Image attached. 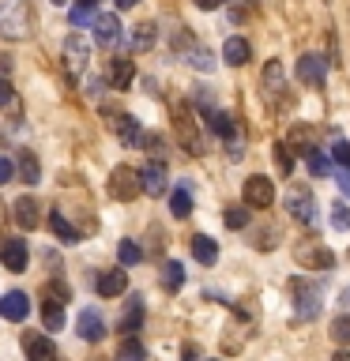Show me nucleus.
Returning a JSON list of instances; mask_svg holds the SVG:
<instances>
[{"label":"nucleus","instance_id":"cd10ccee","mask_svg":"<svg viewBox=\"0 0 350 361\" xmlns=\"http://www.w3.org/2000/svg\"><path fill=\"white\" fill-rule=\"evenodd\" d=\"M155 38H158L155 23H140V27L132 30V49H135V53H147V49L155 45Z\"/></svg>","mask_w":350,"mask_h":361},{"label":"nucleus","instance_id":"aec40b11","mask_svg":"<svg viewBox=\"0 0 350 361\" xmlns=\"http://www.w3.org/2000/svg\"><path fill=\"white\" fill-rule=\"evenodd\" d=\"M4 316H8L11 324H23V320H27V316H30V298H27V293H23V290H11L8 298H4Z\"/></svg>","mask_w":350,"mask_h":361},{"label":"nucleus","instance_id":"a18cd8bd","mask_svg":"<svg viewBox=\"0 0 350 361\" xmlns=\"http://www.w3.org/2000/svg\"><path fill=\"white\" fill-rule=\"evenodd\" d=\"M271 245H275V230H264V233H260V241H256V248H264V252H267Z\"/></svg>","mask_w":350,"mask_h":361},{"label":"nucleus","instance_id":"412c9836","mask_svg":"<svg viewBox=\"0 0 350 361\" xmlns=\"http://www.w3.org/2000/svg\"><path fill=\"white\" fill-rule=\"evenodd\" d=\"M192 256H196V264L211 267L215 259H219V245H215L207 233H196V237H192Z\"/></svg>","mask_w":350,"mask_h":361},{"label":"nucleus","instance_id":"c9c22d12","mask_svg":"<svg viewBox=\"0 0 350 361\" xmlns=\"http://www.w3.org/2000/svg\"><path fill=\"white\" fill-rule=\"evenodd\" d=\"M332 338L339 346H350V316H335L332 320Z\"/></svg>","mask_w":350,"mask_h":361},{"label":"nucleus","instance_id":"7c9ffc66","mask_svg":"<svg viewBox=\"0 0 350 361\" xmlns=\"http://www.w3.org/2000/svg\"><path fill=\"white\" fill-rule=\"evenodd\" d=\"M271 158H275L279 173L290 177V169H294V147L290 143H275V147H271Z\"/></svg>","mask_w":350,"mask_h":361},{"label":"nucleus","instance_id":"c85d7f7f","mask_svg":"<svg viewBox=\"0 0 350 361\" xmlns=\"http://www.w3.org/2000/svg\"><path fill=\"white\" fill-rule=\"evenodd\" d=\"M140 324H143V301L132 298L128 312L121 316V331H124V335H135V331H140Z\"/></svg>","mask_w":350,"mask_h":361},{"label":"nucleus","instance_id":"79ce46f5","mask_svg":"<svg viewBox=\"0 0 350 361\" xmlns=\"http://www.w3.org/2000/svg\"><path fill=\"white\" fill-rule=\"evenodd\" d=\"M11 102H16V87L8 79H0V106H11Z\"/></svg>","mask_w":350,"mask_h":361},{"label":"nucleus","instance_id":"6e6d98bb","mask_svg":"<svg viewBox=\"0 0 350 361\" xmlns=\"http://www.w3.org/2000/svg\"><path fill=\"white\" fill-rule=\"evenodd\" d=\"M53 4H64V0H53Z\"/></svg>","mask_w":350,"mask_h":361},{"label":"nucleus","instance_id":"dca6fc26","mask_svg":"<svg viewBox=\"0 0 350 361\" xmlns=\"http://www.w3.org/2000/svg\"><path fill=\"white\" fill-rule=\"evenodd\" d=\"M95 290L102 298H121V293L128 290V271H102L95 279Z\"/></svg>","mask_w":350,"mask_h":361},{"label":"nucleus","instance_id":"f704fd0d","mask_svg":"<svg viewBox=\"0 0 350 361\" xmlns=\"http://www.w3.org/2000/svg\"><path fill=\"white\" fill-rule=\"evenodd\" d=\"M117 259H121L124 267H132V264H140V259H143V248L135 245V241H121L117 245Z\"/></svg>","mask_w":350,"mask_h":361},{"label":"nucleus","instance_id":"7ed1b4c3","mask_svg":"<svg viewBox=\"0 0 350 361\" xmlns=\"http://www.w3.org/2000/svg\"><path fill=\"white\" fill-rule=\"evenodd\" d=\"M290 290H294V305H298V320H316V316H320V298H324L320 282L294 279Z\"/></svg>","mask_w":350,"mask_h":361},{"label":"nucleus","instance_id":"4c0bfd02","mask_svg":"<svg viewBox=\"0 0 350 361\" xmlns=\"http://www.w3.org/2000/svg\"><path fill=\"white\" fill-rule=\"evenodd\" d=\"M332 226H335V230H350V207H346V203H332Z\"/></svg>","mask_w":350,"mask_h":361},{"label":"nucleus","instance_id":"ddd939ff","mask_svg":"<svg viewBox=\"0 0 350 361\" xmlns=\"http://www.w3.org/2000/svg\"><path fill=\"white\" fill-rule=\"evenodd\" d=\"M143 192L147 196H166V188H169V177H166V166H162V158H155V162H147L143 169Z\"/></svg>","mask_w":350,"mask_h":361},{"label":"nucleus","instance_id":"20e7f679","mask_svg":"<svg viewBox=\"0 0 350 361\" xmlns=\"http://www.w3.org/2000/svg\"><path fill=\"white\" fill-rule=\"evenodd\" d=\"M286 211H290L301 226H309V230H313L316 222H320V211H316V196L309 192V185H294V188L286 192Z\"/></svg>","mask_w":350,"mask_h":361},{"label":"nucleus","instance_id":"393cba45","mask_svg":"<svg viewBox=\"0 0 350 361\" xmlns=\"http://www.w3.org/2000/svg\"><path fill=\"white\" fill-rule=\"evenodd\" d=\"M49 230H53L56 237H61L64 245H76V241H79V230H76V226L64 219L61 211H53V214H49Z\"/></svg>","mask_w":350,"mask_h":361},{"label":"nucleus","instance_id":"2f4dec72","mask_svg":"<svg viewBox=\"0 0 350 361\" xmlns=\"http://www.w3.org/2000/svg\"><path fill=\"white\" fill-rule=\"evenodd\" d=\"M264 90H267V94L282 90V64L279 61H267L264 64Z\"/></svg>","mask_w":350,"mask_h":361},{"label":"nucleus","instance_id":"6e6552de","mask_svg":"<svg viewBox=\"0 0 350 361\" xmlns=\"http://www.w3.org/2000/svg\"><path fill=\"white\" fill-rule=\"evenodd\" d=\"M298 79L305 87H316L320 90L324 83H327V61L320 53H301L298 56Z\"/></svg>","mask_w":350,"mask_h":361},{"label":"nucleus","instance_id":"f257e3e1","mask_svg":"<svg viewBox=\"0 0 350 361\" xmlns=\"http://www.w3.org/2000/svg\"><path fill=\"white\" fill-rule=\"evenodd\" d=\"M174 132H177V143L185 147L188 154H207V143H203V135H200V124L196 117L188 113V106H177L174 109Z\"/></svg>","mask_w":350,"mask_h":361},{"label":"nucleus","instance_id":"09e8293b","mask_svg":"<svg viewBox=\"0 0 350 361\" xmlns=\"http://www.w3.org/2000/svg\"><path fill=\"white\" fill-rule=\"evenodd\" d=\"M219 4H222V0H196V8H203V11H215Z\"/></svg>","mask_w":350,"mask_h":361},{"label":"nucleus","instance_id":"f3484780","mask_svg":"<svg viewBox=\"0 0 350 361\" xmlns=\"http://www.w3.org/2000/svg\"><path fill=\"white\" fill-rule=\"evenodd\" d=\"M90 30H95V42L106 45V49H113V45L121 42V19L117 16H98Z\"/></svg>","mask_w":350,"mask_h":361},{"label":"nucleus","instance_id":"c756f323","mask_svg":"<svg viewBox=\"0 0 350 361\" xmlns=\"http://www.w3.org/2000/svg\"><path fill=\"white\" fill-rule=\"evenodd\" d=\"M42 320H45V331H61V327H64V305L45 301L42 305Z\"/></svg>","mask_w":350,"mask_h":361},{"label":"nucleus","instance_id":"603ef678","mask_svg":"<svg viewBox=\"0 0 350 361\" xmlns=\"http://www.w3.org/2000/svg\"><path fill=\"white\" fill-rule=\"evenodd\" d=\"M339 301H343V309H350V286L343 290V298H339Z\"/></svg>","mask_w":350,"mask_h":361},{"label":"nucleus","instance_id":"4468645a","mask_svg":"<svg viewBox=\"0 0 350 361\" xmlns=\"http://www.w3.org/2000/svg\"><path fill=\"white\" fill-rule=\"evenodd\" d=\"M38 200L34 196H19L16 200V207H11V219H16L23 230H38V222H42V214H38Z\"/></svg>","mask_w":350,"mask_h":361},{"label":"nucleus","instance_id":"5701e85b","mask_svg":"<svg viewBox=\"0 0 350 361\" xmlns=\"http://www.w3.org/2000/svg\"><path fill=\"white\" fill-rule=\"evenodd\" d=\"M203 113H207V124H211L215 135H222V140H234L237 135V124H234L230 113H219V109H203Z\"/></svg>","mask_w":350,"mask_h":361},{"label":"nucleus","instance_id":"bb28decb","mask_svg":"<svg viewBox=\"0 0 350 361\" xmlns=\"http://www.w3.org/2000/svg\"><path fill=\"white\" fill-rule=\"evenodd\" d=\"M162 286L169 293H177L181 286H185V267H181L177 259H166V264H162Z\"/></svg>","mask_w":350,"mask_h":361},{"label":"nucleus","instance_id":"864d4df0","mask_svg":"<svg viewBox=\"0 0 350 361\" xmlns=\"http://www.w3.org/2000/svg\"><path fill=\"white\" fill-rule=\"evenodd\" d=\"M0 222H4V203H0Z\"/></svg>","mask_w":350,"mask_h":361},{"label":"nucleus","instance_id":"ea45409f","mask_svg":"<svg viewBox=\"0 0 350 361\" xmlns=\"http://www.w3.org/2000/svg\"><path fill=\"white\" fill-rule=\"evenodd\" d=\"M332 158H335L339 166H350V143H346V140H339V143L332 147Z\"/></svg>","mask_w":350,"mask_h":361},{"label":"nucleus","instance_id":"1a4fd4ad","mask_svg":"<svg viewBox=\"0 0 350 361\" xmlns=\"http://www.w3.org/2000/svg\"><path fill=\"white\" fill-rule=\"evenodd\" d=\"M245 203L248 207H271L275 203V185H271V177L264 173H253L245 180Z\"/></svg>","mask_w":350,"mask_h":361},{"label":"nucleus","instance_id":"c03bdc74","mask_svg":"<svg viewBox=\"0 0 350 361\" xmlns=\"http://www.w3.org/2000/svg\"><path fill=\"white\" fill-rule=\"evenodd\" d=\"M143 147H147L155 158H162V135H143Z\"/></svg>","mask_w":350,"mask_h":361},{"label":"nucleus","instance_id":"de8ad7c7","mask_svg":"<svg viewBox=\"0 0 350 361\" xmlns=\"http://www.w3.org/2000/svg\"><path fill=\"white\" fill-rule=\"evenodd\" d=\"M8 72H11V56H0V79H8Z\"/></svg>","mask_w":350,"mask_h":361},{"label":"nucleus","instance_id":"a19ab883","mask_svg":"<svg viewBox=\"0 0 350 361\" xmlns=\"http://www.w3.org/2000/svg\"><path fill=\"white\" fill-rule=\"evenodd\" d=\"M11 177H16V162H11V158H0V185H8Z\"/></svg>","mask_w":350,"mask_h":361},{"label":"nucleus","instance_id":"4be33fe9","mask_svg":"<svg viewBox=\"0 0 350 361\" xmlns=\"http://www.w3.org/2000/svg\"><path fill=\"white\" fill-rule=\"evenodd\" d=\"M19 177H23V185H38L42 180V166H38V158H34V151H19Z\"/></svg>","mask_w":350,"mask_h":361},{"label":"nucleus","instance_id":"b1692460","mask_svg":"<svg viewBox=\"0 0 350 361\" xmlns=\"http://www.w3.org/2000/svg\"><path fill=\"white\" fill-rule=\"evenodd\" d=\"M169 211H174V219H188V214H192V188L188 185L174 188V196H169Z\"/></svg>","mask_w":350,"mask_h":361},{"label":"nucleus","instance_id":"58836bf2","mask_svg":"<svg viewBox=\"0 0 350 361\" xmlns=\"http://www.w3.org/2000/svg\"><path fill=\"white\" fill-rule=\"evenodd\" d=\"M45 301L64 305L68 301V286H64V282H45Z\"/></svg>","mask_w":350,"mask_h":361},{"label":"nucleus","instance_id":"39448f33","mask_svg":"<svg viewBox=\"0 0 350 361\" xmlns=\"http://www.w3.org/2000/svg\"><path fill=\"white\" fill-rule=\"evenodd\" d=\"M87 61H90V45L83 34H68L64 38V68H68V75H83L87 72Z\"/></svg>","mask_w":350,"mask_h":361},{"label":"nucleus","instance_id":"e433bc0d","mask_svg":"<svg viewBox=\"0 0 350 361\" xmlns=\"http://www.w3.org/2000/svg\"><path fill=\"white\" fill-rule=\"evenodd\" d=\"M143 357H147V354H143V346L128 335V338H124V346H121V354H117V361H143Z\"/></svg>","mask_w":350,"mask_h":361},{"label":"nucleus","instance_id":"423d86ee","mask_svg":"<svg viewBox=\"0 0 350 361\" xmlns=\"http://www.w3.org/2000/svg\"><path fill=\"white\" fill-rule=\"evenodd\" d=\"M30 27H34V16H30L27 4H19V0L4 11V19H0V34H4V38H27Z\"/></svg>","mask_w":350,"mask_h":361},{"label":"nucleus","instance_id":"9d476101","mask_svg":"<svg viewBox=\"0 0 350 361\" xmlns=\"http://www.w3.org/2000/svg\"><path fill=\"white\" fill-rule=\"evenodd\" d=\"M109 128H113V135H117L124 147L143 143V128H140V121H135L132 113H113V117H109Z\"/></svg>","mask_w":350,"mask_h":361},{"label":"nucleus","instance_id":"0eeeda50","mask_svg":"<svg viewBox=\"0 0 350 361\" xmlns=\"http://www.w3.org/2000/svg\"><path fill=\"white\" fill-rule=\"evenodd\" d=\"M294 259H298L301 267H309V271H332L335 267V252H332V248H324V245H316V241L298 245V248H294Z\"/></svg>","mask_w":350,"mask_h":361},{"label":"nucleus","instance_id":"6ab92c4d","mask_svg":"<svg viewBox=\"0 0 350 361\" xmlns=\"http://www.w3.org/2000/svg\"><path fill=\"white\" fill-rule=\"evenodd\" d=\"M0 259H4V267L8 271H23L27 267V259H30V252H27V241H4V248H0Z\"/></svg>","mask_w":350,"mask_h":361},{"label":"nucleus","instance_id":"a211bd4d","mask_svg":"<svg viewBox=\"0 0 350 361\" xmlns=\"http://www.w3.org/2000/svg\"><path fill=\"white\" fill-rule=\"evenodd\" d=\"M248 56H253V45H248V38H241V34L226 38V45H222V61L230 64V68H241V64H248Z\"/></svg>","mask_w":350,"mask_h":361},{"label":"nucleus","instance_id":"9b49d317","mask_svg":"<svg viewBox=\"0 0 350 361\" xmlns=\"http://www.w3.org/2000/svg\"><path fill=\"white\" fill-rule=\"evenodd\" d=\"M135 79V64L128 61V56H113V61L106 64V83L113 90H128Z\"/></svg>","mask_w":350,"mask_h":361},{"label":"nucleus","instance_id":"f8f14e48","mask_svg":"<svg viewBox=\"0 0 350 361\" xmlns=\"http://www.w3.org/2000/svg\"><path fill=\"white\" fill-rule=\"evenodd\" d=\"M76 331H79V338H87V343H102V338H106V320H102L98 309H83L76 320Z\"/></svg>","mask_w":350,"mask_h":361},{"label":"nucleus","instance_id":"473e14b6","mask_svg":"<svg viewBox=\"0 0 350 361\" xmlns=\"http://www.w3.org/2000/svg\"><path fill=\"white\" fill-rule=\"evenodd\" d=\"M222 219H226V226H230V230H245V226H248V203H245V207H241V203L226 207Z\"/></svg>","mask_w":350,"mask_h":361},{"label":"nucleus","instance_id":"37998d69","mask_svg":"<svg viewBox=\"0 0 350 361\" xmlns=\"http://www.w3.org/2000/svg\"><path fill=\"white\" fill-rule=\"evenodd\" d=\"M335 180H339V192H343V196H350V166H339Z\"/></svg>","mask_w":350,"mask_h":361},{"label":"nucleus","instance_id":"2eb2a0df","mask_svg":"<svg viewBox=\"0 0 350 361\" xmlns=\"http://www.w3.org/2000/svg\"><path fill=\"white\" fill-rule=\"evenodd\" d=\"M23 346H27V357L30 361H56V346H53L49 335L27 331V335H23Z\"/></svg>","mask_w":350,"mask_h":361},{"label":"nucleus","instance_id":"5fc2aeb1","mask_svg":"<svg viewBox=\"0 0 350 361\" xmlns=\"http://www.w3.org/2000/svg\"><path fill=\"white\" fill-rule=\"evenodd\" d=\"M0 312H4V298H0Z\"/></svg>","mask_w":350,"mask_h":361},{"label":"nucleus","instance_id":"49530a36","mask_svg":"<svg viewBox=\"0 0 350 361\" xmlns=\"http://www.w3.org/2000/svg\"><path fill=\"white\" fill-rule=\"evenodd\" d=\"M181 361H200V350L196 346H185V350H181Z\"/></svg>","mask_w":350,"mask_h":361},{"label":"nucleus","instance_id":"72a5a7b5","mask_svg":"<svg viewBox=\"0 0 350 361\" xmlns=\"http://www.w3.org/2000/svg\"><path fill=\"white\" fill-rule=\"evenodd\" d=\"M305 162H309V173H313V177H327V173H332V162H327V154L316 151V147H313V154H305Z\"/></svg>","mask_w":350,"mask_h":361},{"label":"nucleus","instance_id":"3c124183","mask_svg":"<svg viewBox=\"0 0 350 361\" xmlns=\"http://www.w3.org/2000/svg\"><path fill=\"white\" fill-rule=\"evenodd\" d=\"M332 361H350V354H346V350H339V354H332Z\"/></svg>","mask_w":350,"mask_h":361},{"label":"nucleus","instance_id":"8fccbe9b","mask_svg":"<svg viewBox=\"0 0 350 361\" xmlns=\"http://www.w3.org/2000/svg\"><path fill=\"white\" fill-rule=\"evenodd\" d=\"M135 4H140V0H117V8H121V11H128V8H135Z\"/></svg>","mask_w":350,"mask_h":361},{"label":"nucleus","instance_id":"f03ea898","mask_svg":"<svg viewBox=\"0 0 350 361\" xmlns=\"http://www.w3.org/2000/svg\"><path fill=\"white\" fill-rule=\"evenodd\" d=\"M143 192V173L132 166H113L109 173V196L121 200V203H132L135 196Z\"/></svg>","mask_w":350,"mask_h":361},{"label":"nucleus","instance_id":"a878e982","mask_svg":"<svg viewBox=\"0 0 350 361\" xmlns=\"http://www.w3.org/2000/svg\"><path fill=\"white\" fill-rule=\"evenodd\" d=\"M95 0H79V4L68 11V23H72V27H95Z\"/></svg>","mask_w":350,"mask_h":361}]
</instances>
